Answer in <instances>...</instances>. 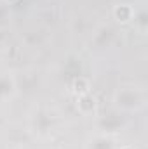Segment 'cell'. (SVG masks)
I'll use <instances>...</instances> for the list:
<instances>
[{
  "label": "cell",
  "instance_id": "cell-1",
  "mask_svg": "<svg viewBox=\"0 0 148 149\" xmlns=\"http://www.w3.org/2000/svg\"><path fill=\"white\" fill-rule=\"evenodd\" d=\"M115 16L118 17V21H127L131 17V9L127 5H120L115 9Z\"/></svg>",
  "mask_w": 148,
  "mask_h": 149
},
{
  "label": "cell",
  "instance_id": "cell-2",
  "mask_svg": "<svg viewBox=\"0 0 148 149\" xmlns=\"http://www.w3.org/2000/svg\"><path fill=\"white\" fill-rule=\"evenodd\" d=\"M87 88H89V85H87V81H84V80H77L73 83V90L77 94H80V95L87 94Z\"/></svg>",
  "mask_w": 148,
  "mask_h": 149
},
{
  "label": "cell",
  "instance_id": "cell-3",
  "mask_svg": "<svg viewBox=\"0 0 148 149\" xmlns=\"http://www.w3.org/2000/svg\"><path fill=\"white\" fill-rule=\"evenodd\" d=\"M80 106H82V109H89V108H92V106H94V101H92V99H89V97H84V99H82V102H80Z\"/></svg>",
  "mask_w": 148,
  "mask_h": 149
},
{
  "label": "cell",
  "instance_id": "cell-4",
  "mask_svg": "<svg viewBox=\"0 0 148 149\" xmlns=\"http://www.w3.org/2000/svg\"><path fill=\"white\" fill-rule=\"evenodd\" d=\"M125 149H131V148H125Z\"/></svg>",
  "mask_w": 148,
  "mask_h": 149
}]
</instances>
